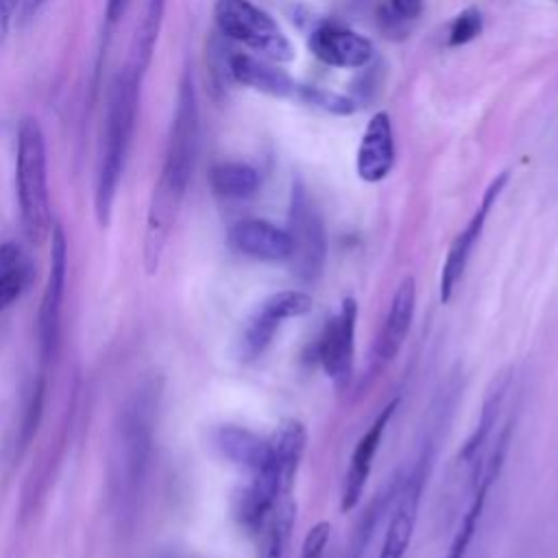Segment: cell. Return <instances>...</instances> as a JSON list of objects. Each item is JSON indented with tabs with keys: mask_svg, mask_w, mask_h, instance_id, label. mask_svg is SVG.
<instances>
[{
	"mask_svg": "<svg viewBox=\"0 0 558 558\" xmlns=\"http://www.w3.org/2000/svg\"><path fill=\"white\" fill-rule=\"evenodd\" d=\"M201 144V116H198V98L192 72L185 68L179 81L174 116L170 124L168 146L163 155V166L159 179L155 183L146 231H144V270L155 275L159 268L161 253L166 248L168 235L177 220L179 207L183 203L185 190L190 185L196 157Z\"/></svg>",
	"mask_w": 558,
	"mask_h": 558,
	"instance_id": "obj_1",
	"label": "cell"
},
{
	"mask_svg": "<svg viewBox=\"0 0 558 558\" xmlns=\"http://www.w3.org/2000/svg\"><path fill=\"white\" fill-rule=\"evenodd\" d=\"M140 72L124 68L116 74L105 113L102 153L96 179V218L102 227L109 225L116 192L124 172L131 137L135 131V118L140 107Z\"/></svg>",
	"mask_w": 558,
	"mask_h": 558,
	"instance_id": "obj_2",
	"label": "cell"
},
{
	"mask_svg": "<svg viewBox=\"0 0 558 558\" xmlns=\"http://www.w3.org/2000/svg\"><path fill=\"white\" fill-rule=\"evenodd\" d=\"M15 190L24 233L33 242H44L52 229L48 196V157L44 131L33 116L22 118L17 124Z\"/></svg>",
	"mask_w": 558,
	"mask_h": 558,
	"instance_id": "obj_3",
	"label": "cell"
},
{
	"mask_svg": "<svg viewBox=\"0 0 558 558\" xmlns=\"http://www.w3.org/2000/svg\"><path fill=\"white\" fill-rule=\"evenodd\" d=\"M214 20L220 35L231 41L244 44L272 61L294 59V48L279 24L251 0H216Z\"/></svg>",
	"mask_w": 558,
	"mask_h": 558,
	"instance_id": "obj_4",
	"label": "cell"
},
{
	"mask_svg": "<svg viewBox=\"0 0 558 558\" xmlns=\"http://www.w3.org/2000/svg\"><path fill=\"white\" fill-rule=\"evenodd\" d=\"M290 266L296 279L312 283L323 275L327 257V233L318 205L301 181H294L288 209Z\"/></svg>",
	"mask_w": 558,
	"mask_h": 558,
	"instance_id": "obj_5",
	"label": "cell"
},
{
	"mask_svg": "<svg viewBox=\"0 0 558 558\" xmlns=\"http://www.w3.org/2000/svg\"><path fill=\"white\" fill-rule=\"evenodd\" d=\"M150 408L148 395L135 397L122 414V425L118 429V445H116V482L120 486L122 499H133L137 486L142 484L148 451H150Z\"/></svg>",
	"mask_w": 558,
	"mask_h": 558,
	"instance_id": "obj_6",
	"label": "cell"
},
{
	"mask_svg": "<svg viewBox=\"0 0 558 558\" xmlns=\"http://www.w3.org/2000/svg\"><path fill=\"white\" fill-rule=\"evenodd\" d=\"M355 323H357V303L351 296H347L340 310L325 323L316 340V360L323 366L325 375L338 388H344L353 375Z\"/></svg>",
	"mask_w": 558,
	"mask_h": 558,
	"instance_id": "obj_7",
	"label": "cell"
},
{
	"mask_svg": "<svg viewBox=\"0 0 558 558\" xmlns=\"http://www.w3.org/2000/svg\"><path fill=\"white\" fill-rule=\"evenodd\" d=\"M506 183H508V172L504 170V172H499L490 181V185L486 187V192H484L475 214L471 216L466 227L451 242V246L447 251V257L442 262V270H440V283H438V288H440V303H449L451 301V296H453V292H456L464 270H466L469 257H471V253H473V248H475V244H477V240H480V235L484 231L486 218H488L495 201L499 198L501 190L506 187Z\"/></svg>",
	"mask_w": 558,
	"mask_h": 558,
	"instance_id": "obj_8",
	"label": "cell"
},
{
	"mask_svg": "<svg viewBox=\"0 0 558 558\" xmlns=\"http://www.w3.org/2000/svg\"><path fill=\"white\" fill-rule=\"evenodd\" d=\"M50 272L48 283L39 310V344L44 360H50L57 351L59 342V318H61V301L65 286V268H68V242L61 225H52L50 229Z\"/></svg>",
	"mask_w": 558,
	"mask_h": 558,
	"instance_id": "obj_9",
	"label": "cell"
},
{
	"mask_svg": "<svg viewBox=\"0 0 558 558\" xmlns=\"http://www.w3.org/2000/svg\"><path fill=\"white\" fill-rule=\"evenodd\" d=\"M423 486H425V471H423V462H421L399 484V488L395 493V508L390 512L377 558H403L405 556V549L412 541V532L416 525Z\"/></svg>",
	"mask_w": 558,
	"mask_h": 558,
	"instance_id": "obj_10",
	"label": "cell"
},
{
	"mask_svg": "<svg viewBox=\"0 0 558 558\" xmlns=\"http://www.w3.org/2000/svg\"><path fill=\"white\" fill-rule=\"evenodd\" d=\"M399 405V399H392L388 401L379 414L375 416V421L368 425V429L362 434V438L357 440V445L353 447L351 451V458H349V466H347V475H344V486H342V497H340V506H342V512H351L366 484H368V477H371V469H373V460H375V453L379 449V442L384 438V432L390 423V418L395 416V410Z\"/></svg>",
	"mask_w": 558,
	"mask_h": 558,
	"instance_id": "obj_11",
	"label": "cell"
},
{
	"mask_svg": "<svg viewBox=\"0 0 558 558\" xmlns=\"http://www.w3.org/2000/svg\"><path fill=\"white\" fill-rule=\"evenodd\" d=\"M414 310H416V281L414 277H405L397 286L390 299L388 312L384 316V323L375 342V355H373L375 368H384L388 362H392L399 355L410 333Z\"/></svg>",
	"mask_w": 558,
	"mask_h": 558,
	"instance_id": "obj_12",
	"label": "cell"
},
{
	"mask_svg": "<svg viewBox=\"0 0 558 558\" xmlns=\"http://www.w3.org/2000/svg\"><path fill=\"white\" fill-rule=\"evenodd\" d=\"M307 46L318 61L333 68H362L373 57V44L364 35L338 24L318 26Z\"/></svg>",
	"mask_w": 558,
	"mask_h": 558,
	"instance_id": "obj_13",
	"label": "cell"
},
{
	"mask_svg": "<svg viewBox=\"0 0 558 558\" xmlns=\"http://www.w3.org/2000/svg\"><path fill=\"white\" fill-rule=\"evenodd\" d=\"M229 244L253 259L259 262H281L290 257V235L286 229L262 220L244 218L229 229Z\"/></svg>",
	"mask_w": 558,
	"mask_h": 558,
	"instance_id": "obj_14",
	"label": "cell"
},
{
	"mask_svg": "<svg viewBox=\"0 0 558 558\" xmlns=\"http://www.w3.org/2000/svg\"><path fill=\"white\" fill-rule=\"evenodd\" d=\"M281 497H283V488H281L279 466H277V460H272L262 471L251 473V482L238 497V508H235L238 521L253 534L262 532V527L266 525L270 512L275 510Z\"/></svg>",
	"mask_w": 558,
	"mask_h": 558,
	"instance_id": "obj_15",
	"label": "cell"
},
{
	"mask_svg": "<svg viewBox=\"0 0 558 558\" xmlns=\"http://www.w3.org/2000/svg\"><path fill=\"white\" fill-rule=\"evenodd\" d=\"M395 163V142H392V124L386 111H377L362 135L355 170L357 177L366 183L381 181Z\"/></svg>",
	"mask_w": 558,
	"mask_h": 558,
	"instance_id": "obj_16",
	"label": "cell"
},
{
	"mask_svg": "<svg viewBox=\"0 0 558 558\" xmlns=\"http://www.w3.org/2000/svg\"><path fill=\"white\" fill-rule=\"evenodd\" d=\"M214 442L229 462L248 473H257L275 460L272 442L240 425H220L214 432Z\"/></svg>",
	"mask_w": 558,
	"mask_h": 558,
	"instance_id": "obj_17",
	"label": "cell"
},
{
	"mask_svg": "<svg viewBox=\"0 0 558 558\" xmlns=\"http://www.w3.org/2000/svg\"><path fill=\"white\" fill-rule=\"evenodd\" d=\"M227 74L235 83L259 89L270 96H294L299 92V85L292 81V76L244 52H231L227 57Z\"/></svg>",
	"mask_w": 558,
	"mask_h": 558,
	"instance_id": "obj_18",
	"label": "cell"
},
{
	"mask_svg": "<svg viewBox=\"0 0 558 558\" xmlns=\"http://www.w3.org/2000/svg\"><path fill=\"white\" fill-rule=\"evenodd\" d=\"M499 473H501V464L495 466V462H484V466H480L477 473L473 475V488H475L473 499L469 504V510L462 514V521L453 534V541H451L445 558H466L469 545L475 536L477 523H480L484 506H486L488 490H490L493 482L499 477Z\"/></svg>",
	"mask_w": 558,
	"mask_h": 558,
	"instance_id": "obj_19",
	"label": "cell"
},
{
	"mask_svg": "<svg viewBox=\"0 0 558 558\" xmlns=\"http://www.w3.org/2000/svg\"><path fill=\"white\" fill-rule=\"evenodd\" d=\"M272 442V451H275V460L279 466V477H281V488H283V497L290 495V488L294 484L305 445H307V432L303 427L301 421L296 418H283L277 427Z\"/></svg>",
	"mask_w": 558,
	"mask_h": 558,
	"instance_id": "obj_20",
	"label": "cell"
},
{
	"mask_svg": "<svg viewBox=\"0 0 558 558\" xmlns=\"http://www.w3.org/2000/svg\"><path fill=\"white\" fill-rule=\"evenodd\" d=\"M508 381H510L508 375H497L493 379V384L486 390V397L482 401L480 421H477L475 429L471 432V436L466 438V442L460 449V460H464L469 464L477 462V456L484 451L486 442L493 436V427L497 425V418H499V412H501V403H504V397L508 392Z\"/></svg>",
	"mask_w": 558,
	"mask_h": 558,
	"instance_id": "obj_21",
	"label": "cell"
},
{
	"mask_svg": "<svg viewBox=\"0 0 558 558\" xmlns=\"http://www.w3.org/2000/svg\"><path fill=\"white\" fill-rule=\"evenodd\" d=\"M209 185L220 198L244 201L259 190L262 177L253 166L244 161H220L209 170Z\"/></svg>",
	"mask_w": 558,
	"mask_h": 558,
	"instance_id": "obj_22",
	"label": "cell"
},
{
	"mask_svg": "<svg viewBox=\"0 0 558 558\" xmlns=\"http://www.w3.org/2000/svg\"><path fill=\"white\" fill-rule=\"evenodd\" d=\"M281 318L266 305L262 303L255 314L248 318L244 331H242V340H240V355L246 362L257 360L272 342L277 329L281 327Z\"/></svg>",
	"mask_w": 558,
	"mask_h": 558,
	"instance_id": "obj_23",
	"label": "cell"
},
{
	"mask_svg": "<svg viewBox=\"0 0 558 558\" xmlns=\"http://www.w3.org/2000/svg\"><path fill=\"white\" fill-rule=\"evenodd\" d=\"M294 501L290 495L281 497L270 512L266 525L262 527V547H259V558H283L286 543L290 538V530L294 525Z\"/></svg>",
	"mask_w": 558,
	"mask_h": 558,
	"instance_id": "obj_24",
	"label": "cell"
},
{
	"mask_svg": "<svg viewBox=\"0 0 558 558\" xmlns=\"http://www.w3.org/2000/svg\"><path fill=\"white\" fill-rule=\"evenodd\" d=\"M163 13H166V0H146V9H144V17L137 24V33H135V50H133V68L142 74L153 57L159 31H161V22H163Z\"/></svg>",
	"mask_w": 558,
	"mask_h": 558,
	"instance_id": "obj_25",
	"label": "cell"
},
{
	"mask_svg": "<svg viewBox=\"0 0 558 558\" xmlns=\"http://www.w3.org/2000/svg\"><path fill=\"white\" fill-rule=\"evenodd\" d=\"M26 279V268L22 264V253L20 246L13 242H7L0 246V310L11 305Z\"/></svg>",
	"mask_w": 558,
	"mask_h": 558,
	"instance_id": "obj_26",
	"label": "cell"
},
{
	"mask_svg": "<svg viewBox=\"0 0 558 558\" xmlns=\"http://www.w3.org/2000/svg\"><path fill=\"white\" fill-rule=\"evenodd\" d=\"M281 320L299 318L312 310V296L303 290H279L264 301Z\"/></svg>",
	"mask_w": 558,
	"mask_h": 558,
	"instance_id": "obj_27",
	"label": "cell"
},
{
	"mask_svg": "<svg viewBox=\"0 0 558 558\" xmlns=\"http://www.w3.org/2000/svg\"><path fill=\"white\" fill-rule=\"evenodd\" d=\"M305 102L318 107V109H325L329 113H336V116H347V113H353L355 111V102L347 96H340V94H333L329 89H318V87H307V85H299V92H296Z\"/></svg>",
	"mask_w": 558,
	"mask_h": 558,
	"instance_id": "obj_28",
	"label": "cell"
},
{
	"mask_svg": "<svg viewBox=\"0 0 558 558\" xmlns=\"http://www.w3.org/2000/svg\"><path fill=\"white\" fill-rule=\"evenodd\" d=\"M482 31V13L475 7H466L464 11H460L451 26H449V46H462L469 44L471 39H475Z\"/></svg>",
	"mask_w": 558,
	"mask_h": 558,
	"instance_id": "obj_29",
	"label": "cell"
},
{
	"mask_svg": "<svg viewBox=\"0 0 558 558\" xmlns=\"http://www.w3.org/2000/svg\"><path fill=\"white\" fill-rule=\"evenodd\" d=\"M331 538V523L329 521H318L310 527L305 534L303 547H301V558H325L327 545Z\"/></svg>",
	"mask_w": 558,
	"mask_h": 558,
	"instance_id": "obj_30",
	"label": "cell"
},
{
	"mask_svg": "<svg viewBox=\"0 0 558 558\" xmlns=\"http://www.w3.org/2000/svg\"><path fill=\"white\" fill-rule=\"evenodd\" d=\"M390 9L399 20H414L423 11V0H390Z\"/></svg>",
	"mask_w": 558,
	"mask_h": 558,
	"instance_id": "obj_31",
	"label": "cell"
},
{
	"mask_svg": "<svg viewBox=\"0 0 558 558\" xmlns=\"http://www.w3.org/2000/svg\"><path fill=\"white\" fill-rule=\"evenodd\" d=\"M17 7H20V0H0V44L9 35V28L15 17Z\"/></svg>",
	"mask_w": 558,
	"mask_h": 558,
	"instance_id": "obj_32",
	"label": "cell"
},
{
	"mask_svg": "<svg viewBox=\"0 0 558 558\" xmlns=\"http://www.w3.org/2000/svg\"><path fill=\"white\" fill-rule=\"evenodd\" d=\"M131 0H107V7H105V15H107V22L109 24H116L129 9Z\"/></svg>",
	"mask_w": 558,
	"mask_h": 558,
	"instance_id": "obj_33",
	"label": "cell"
}]
</instances>
